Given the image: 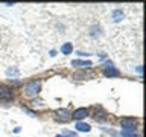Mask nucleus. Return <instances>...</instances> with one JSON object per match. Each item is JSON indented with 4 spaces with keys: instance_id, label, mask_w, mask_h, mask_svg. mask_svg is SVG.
I'll list each match as a JSON object with an SVG mask.
<instances>
[{
    "instance_id": "13",
    "label": "nucleus",
    "mask_w": 146,
    "mask_h": 137,
    "mask_svg": "<svg viewBox=\"0 0 146 137\" xmlns=\"http://www.w3.org/2000/svg\"><path fill=\"white\" fill-rule=\"evenodd\" d=\"M6 75L8 76H18V70H17V68H8Z\"/></svg>"
},
{
    "instance_id": "2",
    "label": "nucleus",
    "mask_w": 146,
    "mask_h": 137,
    "mask_svg": "<svg viewBox=\"0 0 146 137\" xmlns=\"http://www.w3.org/2000/svg\"><path fill=\"white\" fill-rule=\"evenodd\" d=\"M14 98V91L11 87L8 85H0V99H5V100H11Z\"/></svg>"
},
{
    "instance_id": "10",
    "label": "nucleus",
    "mask_w": 146,
    "mask_h": 137,
    "mask_svg": "<svg viewBox=\"0 0 146 137\" xmlns=\"http://www.w3.org/2000/svg\"><path fill=\"white\" fill-rule=\"evenodd\" d=\"M123 18V12L120 9H116V11H113V20L114 21H120Z\"/></svg>"
},
{
    "instance_id": "9",
    "label": "nucleus",
    "mask_w": 146,
    "mask_h": 137,
    "mask_svg": "<svg viewBox=\"0 0 146 137\" xmlns=\"http://www.w3.org/2000/svg\"><path fill=\"white\" fill-rule=\"evenodd\" d=\"M76 130H78V131H82V132H88V131L91 130V126L88 125V123L78 122V123H76Z\"/></svg>"
},
{
    "instance_id": "15",
    "label": "nucleus",
    "mask_w": 146,
    "mask_h": 137,
    "mask_svg": "<svg viewBox=\"0 0 146 137\" xmlns=\"http://www.w3.org/2000/svg\"><path fill=\"white\" fill-rule=\"evenodd\" d=\"M0 40H2V37H0Z\"/></svg>"
},
{
    "instance_id": "4",
    "label": "nucleus",
    "mask_w": 146,
    "mask_h": 137,
    "mask_svg": "<svg viewBox=\"0 0 146 137\" xmlns=\"http://www.w3.org/2000/svg\"><path fill=\"white\" fill-rule=\"evenodd\" d=\"M56 116H58V119L59 120H62V122H67V120H70V111H68V110H58L56 111Z\"/></svg>"
},
{
    "instance_id": "14",
    "label": "nucleus",
    "mask_w": 146,
    "mask_h": 137,
    "mask_svg": "<svg viewBox=\"0 0 146 137\" xmlns=\"http://www.w3.org/2000/svg\"><path fill=\"white\" fill-rule=\"evenodd\" d=\"M55 137H68V136H61V134H58V136H55Z\"/></svg>"
},
{
    "instance_id": "3",
    "label": "nucleus",
    "mask_w": 146,
    "mask_h": 137,
    "mask_svg": "<svg viewBox=\"0 0 146 137\" xmlns=\"http://www.w3.org/2000/svg\"><path fill=\"white\" fill-rule=\"evenodd\" d=\"M73 119H76V120H81V119H85L87 116H88V110L87 108H78L73 111Z\"/></svg>"
},
{
    "instance_id": "8",
    "label": "nucleus",
    "mask_w": 146,
    "mask_h": 137,
    "mask_svg": "<svg viewBox=\"0 0 146 137\" xmlns=\"http://www.w3.org/2000/svg\"><path fill=\"white\" fill-rule=\"evenodd\" d=\"M72 66L73 67H90L91 63L90 61H82V59H75V61H72Z\"/></svg>"
},
{
    "instance_id": "1",
    "label": "nucleus",
    "mask_w": 146,
    "mask_h": 137,
    "mask_svg": "<svg viewBox=\"0 0 146 137\" xmlns=\"http://www.w3.org/2000/svg\"><path fill=\"white\" fill-rule=\"evenodd\" d=\"M40 88H41V82L40 81H34V82H29V84L26 85V94L27 96H35L40 93Z\"/></svg>"
},
{
    "instance_id": "6",
    "label": "nucleus",
    "mask_w": 146,
    "mask_h": 137,
    "mask_svg": "<svg viewBox=\"0 0 146 137\" xmlns=\"http://www.w3.org/2000/svg\"><path fill=\"white\" fill-rule=\"evenodd\" d=\"M120 125H122L123 128H135V119H129V117L122 119V120H120Z\"/></svg>"
},
{
    "instance_id": "5",
    "label": "nucleus",
    "mask_w": 146,
    "mask_h": 137,
    "mask_svg": "<svg viewBox=\"0 0 146 137\" xmlns=\"http://www.w3.org/2000/svg\"><path fill=\"white\" fill-rule=\"evenodd\" d=\"M122 136L123 137H140L137 134L135 128H122Z\"/></svg>"
},
{
    "instance_id": "12",
    "label": "nucleus",
    "mask_w": 146,
    "mask_h": 137,
    "mask_svg": "<svg viewBox=\"0 0 146 137\" xmlns=\"http://www.w3.org/2000/svg\"><path fill=\"white\" fill-rule=\"evenodd\" d=\"M96 120H98V122H105V120H107V114H105L104 111H96Z\"/></svg>"
},
{
    "instance_id": "11",
    "label": "nucleus",
    "mask_w": 146,
    "mask_h": 137,
    "mask_svg": "<svg viewBox=\"0 0 146 137\" xmlns=\"http://www.w3.org/2000/svg\"><path fill=\"white\" fill-rule=\"evenodd\" d=\"M72 50H73V46H72L70 43H66V44H64L62 47H61V52H62L64 55H68V53L72 52Z\"/></svg>"
},
{
    "instance_id": "7",
    "label": "nucleus",
    "mask_w": 146,
    "mask_h": 137,
    "mask_svg": "<svg viewBox=\"0 0 146 137\" xmlns=\"http://www.w3.org/2000/svg\"><path fill=\"white\" fill-rule=\"evenodd\" d=\"M104 75L107 76V78H111V76H119V70L117 68H114V67H107L104 70Z\"/></svg>"
}]
</instances>
